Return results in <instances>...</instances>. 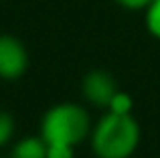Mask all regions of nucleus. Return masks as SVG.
Returning a JSON list of instances; mask_svg holds the SVG:
<instances>
[{
    "label": "nucleus",
    "instance_id": "7",
    "mask_svg": "<svg viewBox=\"0 0 160 158\" xmlns=\"http://www.w3.org/2000/svg\"><path fill=\"white\" fill-rule=\"evenodd\" d=\"M146 28L152 37L160 39V0H152L146 6Z\"/></svg>",
    "mask_w": 160,
    "mask_h": 158
},
{
    "label": "nucleus",
    "instance_id": "1",
    "mask_svg": "<svg viewBox=\"0 0 160 158\" xmlns=\"http://www.w3.org/2000/svg\"><path fill=\"white\" fill-rule=\"evenodd\" d=\"M140 124L132 114L108 111L91 128V150L98 158H130L140 144Z\"/></svg>",
    "mask_w": 160,
    "mask_h": 158
},
{
    "label": "nucleus",
    "instance_id": "3",
    "mask_svg": "<svg viewBox=\"0 0 160 158\" xmlns=\"http://www.w3.org/2000/svg\"><path fill=\"white\" fill-rule=\"evenodd\" d=\"M28 69V53L22 41L12 35H0V79L14 81Z\"/></svg>",
    "mask_w": 160,
    "mask_h": 158
},
{
    "label": "nucleus",
    "instance_id": "4",
    "mask_svg": "<svg viewBox=\"0 0 160 158\" xmlns=\"http://www.w3.org/2000/svg\"><path fill=\"white\" fill-rule=\"evenodd\" d=\"M81 91L85 99L95 107H108L112 101L113 93L118 91V83L112 73L103 71V69H93L89 71L81 81Z\"/></svg>",
    "mask_w": 160,
    "mask_h": 158
},
{
    "label": "nucleus",
    "instance_id": "10",
    "mask_svg": "<svg viewBox=\"0 0 160 158\" xmlns=\"http://www.w3.org/2000/svg\"><path fill=\"white\" fill-rule=\"evenodd\" d=\"M120 6L130 8V10H140V8H146L152 0H116Z\"/></svg>",
    "mask_w": 160,
    "mask_h": 158
},
{
    "label": "nucleus",
    "instance_id": "9",
    "mask_svg": "<svg viewBox=\"0 0 160 158\" xmlns=\"http://www.w3.org/2000/svg\"><path fill=\"white\" fill-rule=\"evenodd\" d=\"M47 158H75V148L65 144H47Z\"/></svg>",
    "mask_w": 160,
    "mask_h": 158
},
{
    "label": "nucleus",
    "instance_id": "2",
    "mask_svg": "<svg viewBox=\"0 0 160 158\" xmlns=\"http://www.w3.org/2000/svg\"><path fill=\"white\" fill-rule=\"evenodd\" d=\"M89 134V114L83 106L73 101L49 107L41 120V136L47 144H65L77 148Z\"/></svg>",
    "mask_w": 160,
    "mask_h": 158
},
{
    "label": "nucleus",
    "instance_id": "5",
    "mask_svg": "<svg viewBox=\"0 0 160 158\" xmlns=\"http://www.w3.org/2000/svg\"><path fill=\"white\" fill-rule=\"evenodd\" d=\"M10 158H47V142L43 136H24L12 146Z\"/></svg>",
    "mask_w": 160,
    "mask_h": 158
},
{
    "label": "nucleus",
    "instance_id": "8",
    "mask_svg": "<svg viewBox=\"0 0 160 158\" xmlns=\"http://www.w3.org/2000/svg\"><path fill=\"white\" fill-rule=\"evenodd\" d=\"M14 136V118L6 110H0V148L6 146Z\"/></svg>",
    "mask_w": 160,
    "mask_h": 158
},
{
    "label": "nucleus",
    "instance_id": "6",
    "mask_svg": "<svg viewBox=\"0 0 160 158\" xmlns=\"http://www.w3.org/2000/svg\"><path fill=\"white\" fill-rule=\"evenodd\" d=\"M106 110H108V111H112V114L128 116V114H132V110H134V99H132V95H130L128 91L118 89L116 93H113L112 101L108 103Z\"/></svg>",
    "mask_w": 160,
    "mask_h": 158
}]
</instances>
